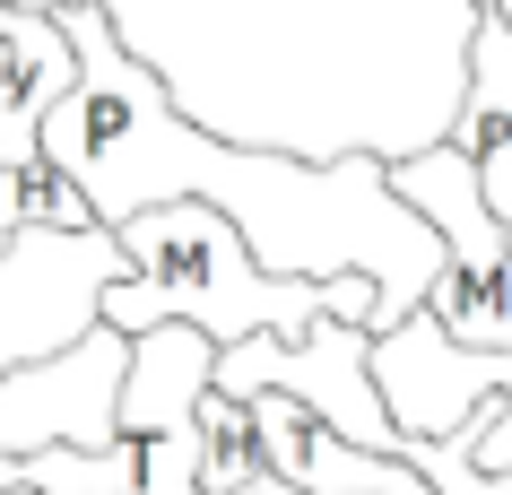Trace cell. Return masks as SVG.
I'll list each match as a JSON object with an SVG mask.
<instances>
[{"label":"cell","instance_id":"cell-1","mask_svg":"<svg viewBox=\"0 0 512 495\" xmlns=\"http://www.w3.org/2000/svg\"><path fill=\"white\" fill-rule=\"evenodd\" d=\"M79 79L44 113V157L79 183L87 218H131L148 200H209L226 209L261 270L339 278L365 270L382 296V330L408 322L443 270V235L391 192L382 157H287L252 139H217L165 105L157 70L105 27L96 0H61Z\"/></svg>","mask_w":512,"mask_h":495},{"label":"cell","instance_id":"cell-2","mask_svg":"<svg viewBox=\"0 0 512 495\" xmlns=\"http://www.w3.org/2000/svg\"><path fill=\"white\" fill-rule=\"evenodd\" d=\"M165 105L287 157H417L452 139L478 0H96Z\"/></svg>","mask_w":512,"mask_h":495},{"label":"cell","instance_id":"cell-3","mask_svg":"<svg viewBox=\"0 0 512 495\" xmlns=\"http://www.w3.org/2000/svg\"><path fill=\"white\" fill-rule=\"evenodd\" d=\"M113 235L131 252V270L96 296V322H113V330L200 322L217 348L243 339V330L296 339V330H313L322 313L382 330V296H374L365 270H339V278L261 270L252 244H243L235 226H226V209H209V200H148L131 218H113Z\"/></svg>","mask_w":512,"mask_h":495},{"label":"cell","instance_id":"cell-4","mask_svg":"<svg viewBox=\"0 0 512 495\" xmlns=\"http://www.w3.org/2000/svg\"><path fill=\"white\" fill-rule=\"evenodd\" d=\"M391 192L417 218H434V235H443V270L426 287V313L460 348H512V235L486 209L469 148L434 139L417 157H391Z\"/></svg>","mask_w":512,"mask_h":495},{"label":"cell","instance_id":"cell-5","mask_svg":"<svg viewBox=\"0 0 512 495\" xmlns=\"http://www.w3.org/2000/svg\"><path fill=\"white\" fill-rule=\"evenodd\" d=\"M374 383L400 435H452L478 469H512V348H460L417 304L374 330Z\"/></svg>","mask_w":512,"mask_h":495},{"label":"cell","instance_id":"cell-6","mask_svg":"<svg viewBox=\"0 0 512 495\" xmlns=\"http://www.w3.org/2000/svg\"><path fill=\"white\" fill-rule=\"evenodd\" d=\"M122 270L131 252L105 218H18L0 244V374L61 357Z\"/></svg>","mask_w":512,"mask_h":495},{"label":"cell","instance_id":"cell-7","mask_svg":"<svg viewBox=\"0 0 512 495\" xmlns=\"http://www.w3.org/2000/svg\"><path fill=\"white\" fill-rule=\"evenodd\" d=\"M209 357L217 339L200 322L131 330V357H122V383H113V426L139 443L131 495H209V426H200Z\"/></svg>","mask_w":512,"mask_h":495},{"label":"cell","instance_id":"cell-8","mask_svg":"<svg viewBox=\"0 0 512 495\" xmlns=\"http://www.w3.org/2000/svg\"><path fill=\"white\" fill-rule=\"evenodd\" d=\"M452 139L469 148L486 209H495L504 235H512V27L495 18V9H486L478 35H469V87H460Z\"/></svg>","mask_w":512,"mask_h":495},{"label":"cell","instance_id":"cell-9","mask_svg":"<svg viewBox=\"0 0 512 495\" xmlns=\"http://www.w3.org/2000/svg\"><path fill=\"white\" fill-rule=\"evenodd\" d=\"M495 18H504V27H512V0H495Z\"/></svg>","mask_w":512,"mask_h":495},{"label":"cell","instance_id":"cell-10","mask_svg":"<svg viewBox=\"0 0 512 495\" xmlns=\"http://www.w3.org/2000/svg\"><path fill=\"white\" fill-rule=\"evenodd\" d=\"M478 9H495V0H478Z\"/></svg>","mask_w":512,"mask_h":495}]
</instances>
